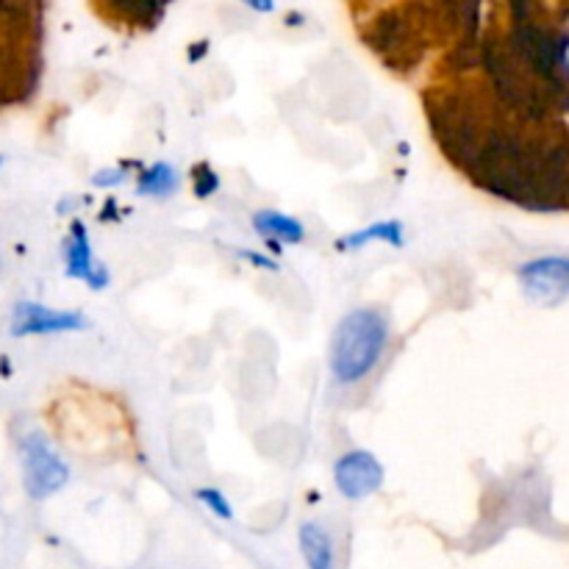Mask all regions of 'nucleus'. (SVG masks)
Here are the masks:
<instances>
[{"label": "nucleus", "mask_w": 569, "mask_h": 569, "mask_svg": "<svg viewBox=\"0 0 569 569\" xmlns=\"http://www.w3.org/2000/svg\"><path fill=\"white\" fill-rule=\"evenodd\" d=\"M389 342V320L378 309H353L339 320L331 342V376L342 387L365 381Z\"/></svg>", "instance_id": "obj_1"}, {"label": "nucleus", "mask_w": 569, "mask_h": 569, "mask_svg": "<svg viewBox=\"0 0 569 569\" xmlns=\"http://www.w3.org/2000/svg\"><path fill=\"white\" fill-rule=\"evenodd\" d=\"M22 459V483L31 500H48L67 487L70 481V467L61 461L53 445L42 433H28L20 442Z\"/></svg>", "instance_id": "obj_2"}, {"label": "nucleus", "mask_w": 569, "mask_h": 569, "mask_svg": "<svg viewBox=\"0 0 569 569\" xmlns=\"http://www.w3.org/2000/svg\"><path fill=\"white\" fill-rule=\"evenodd\" d=\"M383 465L370 450H348L333 465V483L348 500H365L383 487Z\"/></svg>", "instance_id": "obj_3"}, {"label": "nucleus", "mask_w": 569, "mask_h": 569, "mask_svg": "<svg viewBox=\"0 0 569 569\" xmlns=\"http://www.w3.org/2000/svg\"><path fill=\"white\" fill-rule=\"evenodd\" d=\"M522 289L531 300L542 306H559L569 292V259L567 256H545L526 261L517 270Z\"/></svg>", "instance_id": "obj_4"}, {"label": "nucleus", "mask_w": 569, "mask_h": 569, "mask_svg": "<svg viewBox=\"0 0 569 569\" xmlns=\"http://www.w3.org/2000/svg\"><path fill=\"white\" fill-rule=\"evenodd\" d=\"M87 328L81 311H56L42 303L22 300L11 315V337H48V333H70Z\"/></svg>", "instance_id": "obj_5"}, {"label": "nucleus", "mask_w": 569, "mask_h": 569, "mask_svg": "<svg viewBox=\"0 0 569 569\" xmlns=\"http://www.w3.org/2000/svg\"><path fill=\"white\" fill-rule=\"evenodd\" d=\"M64 261L67 278L83 281L89 289L109 287V270L94 259L92 244H89V231L81 220L70 222V237L64 242Z\"/></svg>", "instance_id": "obj_6"}, {"label": "nucleus", "mask_w": 569, "mask_h": 569, "mask_svg": "<svg viewBox=\"0 0 569 569\" xmlns=\"http://www.w3.org/2000/svg\"><path fill=\"white\" fill-rule=\"evenodd\" d=\"M253 228L261 233V237L272 239V242L300 244L306 239L303 222L295 220L292 214H283V211H276V209L256 211Z\"/></svg>", "instance_id": "obj_7"}, {"label": "nucleus", "mask_w": 569, "mask_h": 569, "mask_svg": "<svg viewBox=\"0 0 569 569\" xmlns=\"http://www.w3.org/2000/svg\"><path fill=\"white\" fill-rule=\"evenodd\" d=\"M370 242H387L395 244V248H403L406 244V228L400 220H378L372 226L359 228V231L348 233L337 242L339 250H359Z\"/></svg>", "instance_id": "obj_8"}, {"label": "nucleus", "mask_w": 569, "mask_h": 569, "mask_svg": "<svg viewBox=\"0 0 569 569\" xmlns=\"http://www.w3.org/2000/svg\"><path fill=\"white\" fill-rule=\"evenodd\" d=\"M300 550L309 569H333V542L317 522L300 526Z\"/></svg>", "instance_id": "obj_9"}, {"label": "nucleus", "mask_w": 569, "mask_h": 569, "mask_svg": "<svg viewBox=\"0 0 569 569\" xmlns=\"http://www.w3.org/2000/svg\"><path fill=\"white\" fill-rule=\"evenodd\" d=\"M178 183H181V176L172 164L167 161H156L153 167L139 172L137 178V194L139 198H167V194L178 192Z\"/></svg>", "instance_id": "obj_10"}, {"label": "nucleus", "mask_w": 569, "mask_h": 569, "mask_svg": "<svg viewBox=\"0 0 569 569\" xmlns=\"http://www.w3.org/2000/svg\"><path fill=\"white\" fill-rule=\"evenodd\" d=\"M194 498L200 500V503L206 506V509L211 511V515L222 517V520H233V511H231V503L226 500V495L220 492V489L214 487H203L194 492Z\"/></svg>", "instance_id": "obj_11"}, {"label": "nucleus", "mask_w": 569, "mask_h": 569, "mask_svg": "<svg viewBox=\"0 0 569 569\" xmlns=\"http://www.w3.org/2000/svg\"><path fill=\"white\" fill-rule=\"evenodd\" d=\"M192 189H194V194H198V198H209V194H214L217 189H220V176H217L214 170H209L206 164H200V172L194 176Z\"/></svg>", "instance_id": "obj_12"}, {"label": "nucleus", "mask_w": 569, "mask_h": 569, "mask_svg": "<svg viewBox=\"0 0 569 569\" xmlns=\"http://www.w3.org/2000/svg\"><path fill=\"white\" fill-rule=\"evenodd\" d=\"M128 172L126 167H114V170H100L92 176V187L98 189H111V187H120V183H126Z\"/></svg>", "instance_id": "obj_13"}, {"label": "nucleus", "mask_w": 569, "mask_h": 569, "mask_svg": "<svg viewBox=\"0 0 569 569\" xmlns=\"http://www.w3.org/2000/svg\"><path fill=\"white\" fill-rule=\"evenodd\" d=\"M239 256H242V259H248L253 267H261V270L278 272V264H276V261H272V259H267V256L253 253V250H239Z\"/></svg>", "instance_id": "obj_14"}, {"label": "nucleus", "mask_w": 569, "mask_h": 569, "mask_svg": "<svg viewBox=\"0 0 569 569\" xmlns=\"http://www.w3.org/2000/svg\"><path fill=\"white\" fill-rule=\"evenodd\" d=\"M242 3L248 6V9L261 11V14H270V11L276 9V0H242Z\"/></svg>", "instance_id": "obj_15"}, {"label": "nucleus", "mask_w": 569, "mask_h": 569, "mask_svg": "<svg viewBox=\"0 0 569 569\" xmlns=\"http://www.w3.org/2000/svg\"><path fill=\"white\" fill-rule=\"evenodd\" d=\"M3 161H6V159H3V156H0V167H3Z\"/></svg>", "instance_id": "obj_16"}, {"label": "nucleus", "mask_w": 569, "mask_h": 569, "mask_svg": "<svg viewBox=\"0 0 569 569\" xmlns=\"http://www.w3.org/2000/svg\"><path fill=\"white\" fill-rule=\"evenodd\" d=\"M0 270H3V264H0Z\"/></svg>", "instance_id": "obj_17"}]
</instances>
